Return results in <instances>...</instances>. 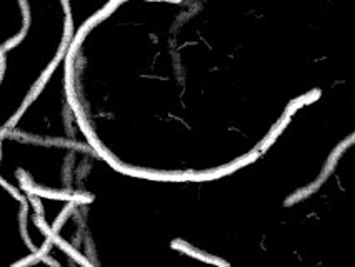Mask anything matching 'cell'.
<instances>
[{
  "label": "cell",
  "instance_id": "6da1fadb",
  "mask_svg": "<svg viewBox=\"0 0 355 267\" xmlns=\"http://www.w3.org/2000/svg\"><path fill=\"white\" fill-rule=\"evenodd\" d=\"M72 22V42L94 20L110 10L119 0H65Z\"/></svg>",
  "mask_w": 355,
  "mask_h": 267
}]
</instances>
